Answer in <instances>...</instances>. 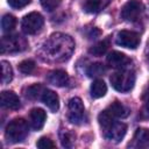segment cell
<instances>
[{"label":"cell","mask_w":149,"mask_h":149,"mask_svg":"<svg viewBox=\"0 0 149 149\" xmlns=\"http://www.w3.org/2000/svg\"><path fill=\"white\" fill-rule=\"evenodd\" d=\"M74 49L73 40L65 34H52L43 45V55L45 59L52 62H63L70 58Z\"/></svg>","instance_id":"cell-1"},{"label":"cell","mask_w":149,"mask_h":149,"mask_svg":"<svg viewBox=\"0 0 149 149\" xmlns=\"http://www.w3.org/2000/svg\"><path fill=\"white\" fill-rule=\"evenodd\" d=\"M114 115H112L107 109L102 111L98 115L99 126L101 128V133L104 137L112 142H120L127 132V126L116 120Z\"/></svg>","instance_id":"cell-2"},{"label":"cell","mask_w":149,"mask_h":149,"mask_svg":"<svg viewBox=\"0 0 149 149\" xmlns=\"http://www.w3.org/2000/svg\"><path fill=\"white\" fill-rule=\"evenodd\" d=\"M109 81L113 86L119 92H128L133 88L135 84V73L130 69H123L120 70L115 73H113L109 78Z\"/></svg>","instance_id":"cell-3"},{"label":"cell","mask_w":149,"mask_h":149,"mask_svg":"<svg viewBox=\"0 0 149 149\" xmlns=\"http://www.w3.org/2000/svg\"><path fill=\"white\" fill-rule=\"evenodd\" d=\"M28 135V123L23 119H14L12 120L5 130V137L10 143L22 142Z\"/></svg>","instance_id":"cell-4"},{"label":"cell","mask_w":149,"mask_h":149,"mask_svg":"<svg viewBox=\"0 0 149 149\" xmlns=\"http://www.w3.org/2000/svg\"><path fill=\"white\" fill-rule=\"evenodd\" d=\"M43 24H44L43 16L37 12H31V13L27 14L22 19V22H21L22 30L28 35L37 34L42 29Z\"/></svg>","instance_id":"cell-5"},{"label":"cell","mask_w":149,"mask_h":149,"mask_svg":"<svg viewBox=\"0 0 149 149\" xmlns=\"http://www.w3.org/2000/svg\"><path fill=\"white\" fill-rule=\"evenodd\" d=\"M27 48V41L20 35L3 36L1 40V52H19Z\"/></svg>","instance_id":"cell-6"},{"label":"cell","mask_w":149,"mask_h":149,"mask_svg":"<svg viewBox=\"0 0 149 149\" xmlns=\"http://www.w3.org/2000/svg\"><path fill=\"white\" fill-rule=\"evenodd\" d=\"M69 121L74 125H80L85 118V107L80 98L74 97L69 100Z\"/></svg>","instance_id":"cell-7"},{"label":"cell","mask_w":149,"mask_h":149,"mask_svg":"<svg viewBox=\"0 0 149 149\" xmlns=\"http://www.w3.org/2000/svg\"><path fill=\"white\" fill-rule=\"evenodd\" d=\"M143 13V3L139 0H129L121 8V17L125 21L134 22L140 19Z\"/></svg>","instance_id":"cell-8"},{"label":"cell","mask_w":149,"mask_h":149,"mask_svg":"<svg viewBox=\"0 0 149 149\" xmlns=\"http://www.w3.org/2000/svg\"><path fill=\"white\" fill-rule=\"evenodd\" d=\"M116 44L128 49H136L140 44V35L130 30H121L116 35Z\"/></svg>","instance_id":"cell-9"},{"label":"cell","mask_w":149,"mask_h":149,"mask_svg":"<svg viewBox=\"0 0 149 149\" xmlns=\"http://www.w3.org/2000/svg\"><path fill=\"white\" fill-rule=\"evenodd\" d=\"M107 63L114 69L123 70V69H129L132 64V59L120 51H112L107 56Z\"/></svg>","instance_id":"cell-10"},{"label":"cell","mask_w":149,"mask_h":149,"mask_svg":"<svg viewBox=\"0 0 149 149\" xmlns=\"http://www.w3.org/2000/svg\"><path fill=\"white\" fill-rule=\"evenodd\" d=\"M0 102H1V106L3 108H7V109H19L21 106L19 97L12 91L1 92Z\"/></svg>","instance_id":"cell-11"},{"label":"cell","mask_w":149,"mask_h":149,"mask_svg":"<svg viewBox=\"0 0 149 149\" xmlns=\"http://www.w3.org/2000/svg\"><path fill=\"white\" fill-rule=\"evenodd\" d=\"M47 114L42 108H34L29 113V123L34 130H40L45 123Z\"/></svg>","instance_id":"cell-12"},{"label":"cell","mask_w":149,"mask_h":149,"mask_svg":"<svg viewBox=\"0 0 149 149\" xmlns=\"http://www.w3.org/2000/svg\"><path fill=\"white\" fill-rule=\"evenodd\" d=\"M47 80L51 85L63 87L69 83V76L64 70H54L47 74Z\"/></svg>","instance_id":"cell-13"},{"label":"cell","mask_w":149,"mask_h":149,"mask_svg":"<svg viewBox=\"0 0 149 149\" xmlns=\"http://www.w3.org/2000/svg\"><path fill=\"white\" fill-rule=\"evenodd\" d=\"M129 147H133V148L149 147V129H146V128L136 129L133 137V142L129 143Z\"/></svg>","instance_id":"cell-14"},{"label":"cell","mask_w":149,"mask_h":149,"mask_svg":"<svg viewBox=\"0 0 149 149\" xmlns=\"http://www.w3.org/2000/svg\"><path fill=\"white\" fill-rule=\"evenodd\" d=\"M42 101L44 102V105L51 111V112H57L59 108V98L58 95L51 91V90H44L42 95H41Z\"/></svg>","instance_id":"cell-15"},{"label":"cell","mask_w":149,"mask_h":149,"mask_svg":"<svg viewBox=\"0 0 149 149\" xmlns=\"http://www.w3.org/2000/svg\"><path fill=\"white\" fill-rule=\"evenodd\" d=\"M109 2H111V0H86V2L84 5V9H85V12L91 13V14L99 13Z\"/></svg>","instance_id":"cell-16"},{"label":"cell","mask_w":149,"mask_h":149,"mask_svg":"<svg viewBox=\"0 0 149 149\" xmlns=\"http://www.w3.org/2000/svg\"><path fill=\"white\" fill-rule=\"evenodd\" d=\"M107 92V86L104 80L101 79H95L92 85H91V97L94 99H99L104 97Z\"/></svg>","instance_id":"cell-17"},{"label":"cell","mask_w":149,"mask_h":149,"mask_svg":"<svg viewBox=\"0 0 149 149\" xmlns=\"http://www.w3.org/2000/svg\"><path fill=\"white\" fill-rule=\"evenodd\" d=\"M107 111L112 114V115H114L115 118H126L128 114H129V109L125 106V105H122L121 102H119V101H114L112 105H109L108 106V108H107Z\"/></svg>","instance_id":"cell-18"},{"label":"cell","mask_w":149,"mask_h":149,"mask_svg":"<svg viewBox=\"0 0 149 149\" xmlns=\"http://www.w3.org/2000/svg\"><path fill=\"white\" fill-rule=\"evenodd\" d=\"M13 79V69L6 61H1V83L8 84Z\"/></svg>","instance_id":"cell-19"},{"label":"cell","mask_w":149,"mask_h":149,"mask_svg":"<svg viewBox=\"0 0 149 149\" xmlns=\"http://www.w3.org/2000/svg\"><path fill=\"white\" fill-rule=\"evenodd\" d=\"M108 47H109L108 40H104V41L98 42V43H97L95 45H93L92 48H90L88 52H90L91 55H93V56L99 57V56H102L104 54H106V51H107Z\"/></svg>","instance_id":"cell-20"},{"label":"cell","mask_w":149,"mask_h":149,"mask_svg":"<svg viewBox=\"0 0 149 149\" xmlns=\"http://www.w3.org/2000/svg\"><path fill=\"white\" fill-rule=\"evenodd\" d=\"M15 24H16V20L13 15L10 14H6L2 16V20H1V28H2V31L3 33H9L12 31L14 28H15Z\"/></svg>","instance_id":"cell-21"},{"label":"cell","mask_w":149,"mask_h":149,"mask_svg":"<svg viewBox=\"0 0 149 149\" xmlns=\"http://www.w3.org/2000/svg\"><path fill=\"white\" fill-rule=\"evenodd\" d=\"M59 139H61V143L64 148H71L74 142V134H72L71 132H69L66 129L65 130L62 129L59 132Z\"/></svg>","instance_id":"cell-22"},{"label":"cell","mask_w":149,"mask_h":149,"mask_svg":"<svg viewBox=\"0 0 149 149\" xmlns=\"http://www.w3.org/2000/svg\"><path fill=\"white\" fill-rule=\"evenodd\" d=\"M106 71V68L104 64L101 63H94V64H91L86 71L87 76L88 77H99L101 74H104Z\"/></svg>","instance_id":"cell-23"},{"label":"cell","mask_w":149,"mask_h":149,"mask_svg":"<svg viewBox=\"0 0 149 149\" xmlns=\"http://www.w3.org/2000/svg\"><path fill=\"white\" fill-rule=\"evenodd\" d=\"M142 108H141V118L142 119H149V85L143 92L142 95Z\"/></svg>","instance_id":"cell-24"},{"label":"cell","mask_w":149,"mask_h":149,"mask_svg":"<svg viewBox=\"0 0 149 149\" xmlns=\"http://www.w3.org/2000/svg\"><path fill=\"white\" fill-rule=\"evenodd\" d=\"M43 87L40 85V84H35V85H31L29 86L27 90H26V97L29 98V99H36L38 98L40 95H42L43 93Z\"/></svg>","instance_id":"cell-25"},{"label":"cell","mask_w":149,"mask_h":149,"mask_svg":"<svg viewBox=\"0 0 149 149\" xmlns=\"http://www.w3.org/2000/svg\"><path fill=\"white\" fill-rule=\"evenodd\" d=\"M19 69H20V71H21L22 73L29 74V73H31V72L34 71V69H35V63H34V61H31V59H24V61H22V62L19 64Z\"/></svg>","instance_id":"cell-26"},{"label":"cell","mask_w":149,"mask_h":149,"mask_svg":"<svg viewBox=\"0 0 149 149\" xmlns=\"http://www.w3.org/2000/svg\"><path fill=\"white\" fill-rule=\"evenodd\" d=\"M40 1H41L42 7L48 12L56 9L61 3V0H40Z\"/></svg>","instance_id":"cell-27"},{"label":"cell","mask_w":149,"mask_h":149,"mask_svg":"<svg viewBox=\"0 0 149 149\" xmlns=\"http://www.w3.org/2000/svg\"><path fill=\"white\" fill-rule=\"evenodd\" d=\"M37 147L42 148V149H48V148H55V143L48 139V137H41L37 141Z\"/></svg>","instance_id":"cell-28"},{"label":"cell","mask_w":149,"mask_h":149,"mask_svg":"<svg viewBox=\"0 0 149 149\" xmlns=\"http://www.w3.org/2000/svg\"><path fill=\"white\" fill-rule=\"evenodd\" d=\"M29 2H30V0H8L9 6L13 7V8H16V9L23 8V7L27 6Z\"/></svg>","instance_id":"cell-29"},{"label":"cell","mask_w":149,"mask_h":149,"mask_svg":"<svg viewBox=\"0 0 149 149\" xmlns=\"http://www.w3.org/2000/svg\"><path fill=\"white\" fill-rule=\"evenodd\" d=\"M147 58H148V63H149V43H148V48H147Z\"/></svg>","instance_id":"cell-30"}]
</instances>
